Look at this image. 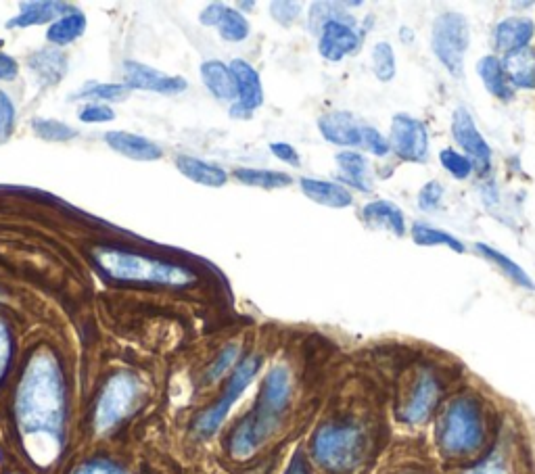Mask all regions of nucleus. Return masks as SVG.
Wrapping results in <instances>:
<instances>
[{
    "mask_svg": "<svg viewBox=\"0 0 535 474\" xmlns=\"http://www.w3.org/2000/svg\"><path fill=\"white\" fill-rule=\"evenodd\" d=\"M15 416L32 456L42 464L53 460L65 424V383L53 353L32 355L17 389Z\"/></svg>",
    "mask_w": 535,
    "mask_h": 474,
    "instance_id": "1",
    "label": "nucleus"
},
{
    "mask_svg": "<svg viewBox=\"0 0 535 474\" xmlns=\"http://www.w3.org/2000/svg\"><path fill=\"white\" fill-rule=\"evenodd\" d=\"M291 399V374L285 366H274L255 401V408L237 426L230 437V454L235 458H249L281 422Z\"/></svg>",
    "mask_w": 535,
    "mask_h": 474,
    "instance_id": "2",
    "label": "nucleus"
},
{
    "mask_svg": "<svg viewBox=\"0 0 535 474\" xmlns=\"http://www.w3.org/2000/svg\"><path fill=\"white\" fill-rule=\"evenodd\" d=\"M95 259L99 268L109 278L122 282L161 284V287H186V284L195 282V274H191L186 268L141 253L122 249H101L95 253Z\"/></svg>",
    "mask_w": 535,
    "mask_h": 474,
    "instance_id": "3",
    "label": "nucleus"
},
{
    "mask_svg": "<svg viewBox=\"0 0 535 474\" xmlns=\"http://www.w3.org/2000/svg\"><path fill=\"white\" fill-rule=\"evenodd\" d=\"M485 439V420L479 401L458 397L439 420L437 443L450 458H462L479 452Z\"/></svg>",
    "mask_w": 535,
    "mask_h": 474,
    "instance_id": "4",
    "label": "nucleus"
},
{
    "mask_svg": "<svg viewBox=\"0 0 535 474\" xmlns=\"http://www.w3.org/2000/svg\"><path fill=\"white\" fill-rule=\"evenodd\" d=\"M312 452L329 472H352L364 456V433L354 424H324L314 435Z\"/></svg>",
    "mask_w": 535,
    "mask_h": 474,
    "instance_id": "5",
    "label": "nucleus"
},
{
    "mask_svg": "<svg viewBox=\"0 0 535 474\" xmlns=\"http://www.w3.org/2000/svg\"><path fill=\"white\" fill-rule=\"evenodd\" d=\"M469 44L471 26L462 13L444 11L435 17L431 30V49L439 63L456 78H460L464 71V57L469 53Z\"/></svg>",
    "mask_w": 535,
    "mask_h": 474,
    "instance_id": "6",
    "label": "nucleus"
},
{
    "mask_svg": "<svg viewBox=\"0 0 535 474\" xmlns=\"http://www.w3.org/2000/svg\"><path fill=\"white\" fill-rule=\"evenodd\" d=\"M138 395H141V383H138L136 376L128 372L111 376L97 404V414H95L97 431L105 433L113 429L115 424H120L134 410Z\"/></svg>",
    "mask_w": 535,
    "mask_h": 474,
    "instance_id": "7",
    "label": "nucleus"
},
{
    "mask_svg": "<svg viewBox=\"0 0 535 474\" xmlns=\"http://www.w3.org/2000/svg\"><path fill=\"white\" fill-rule=\"evenodd\" d=\"M258 370H260V358H255V355H251V358H245L235 368V372H232L230 381H228V387L222 393V397L216 401V406L209 408L197 420V431H199L201 437H212L220 429L222 422L228 416V412L232 410V406L237 404V399L245 393V389L251 385V381L255 378V374H258Z\"/></svg>",
    "mask_w": 535,
    "mask_h": 474,
    "instance_id": "8",
    "label": "nucleus"
},
{
    "mask_svg": "<svg viewBox=\"0 0 535 474\" xmlns=\"http://www.w3.org/2000/svg\"><path fill=\"white\" fill-rule=\"evenodd\" d=\"M389 145L400 159L410 163H423L429 155V136L425 124L406 113L395 115L391 120Z\"/></svg>",
    "mask_w": 535,
    "mask_h": 474,
    "instance_id": "9",
    "label": "nucleus"
},
{
    "mask_svg": "<svg viewBox=\"0 0 535 474\" xmlns=\"http://www.w3.org/2000/svg\"><path fill=\"white\" fill-rule=\"evenodd\" d=\"M452 134L456 138L462 151L473 161V165L483 172L490 168L492 161V149L487 145V140L481 136L479 128L475 126L473 115L467 109H456L452 117Z\"/></svg>",
    "mask_w": 535,
    "mask_h": 474,
    "instance_id": "10",
    "label": "nucleus"
},
{
    "mask_svg": "<svg viewBox=\"0 0 535 474\" xmlns=\"http://www.w3.org/2000/svg\"><path fill=\"white\" fill-rule=\"evenodd\" d=\"M318 51L327 61H341L343 57L358 51L360 36L354 30V19H333L324 23L318 32Z\"/></svg>",
    "mask_w": 535,
    "mask_h": 474,
    "instance_id": "11",
    "label": "nucleus"
},
{
    "mask_svg": "<svg viewBox=\"0 0 535 474\" xmlns=\"http://www.w3.org/2000/svg\"><path fill=\"white\" fill-rule=\"evenodd\" d=\"M230 69H232V74H235L237 88H239V99L235 105H232L230 115L249 117L253 109L264 105V86H262L260 74L243 59L232 61Z\"/></svg>",
    "mask_w": 535,
    "mask_h": 474,
    "instance_id": "12",
    "label": "nucleus"
},
{
    "mask_svg": "<svg viewBox=\"0 0 535 474\" xmlns=\"http://www.w3.org/2000/svg\"><path fill=\"white\" fill-rule=\"evenodd\" d=\"M124 74H126V86L130 90H149V92H159V94H178L186 90L184 78L168 76L164 74V71L153 69L138 61H126Z\"/></svg>",
    "mask_w": 535,
    "mask_h": 474,
    "instance_id": "13",
    "label": "nucleus"
},
{
    "mask_svg": "<svg viewBox=\"0 0 535 474\" xmlns=\"http://www.w3.org/2000/svg\"><path fill=\"white\" fill-rule=\"evenodd\" d=\"M439 383L437 378L431 376V374H421L416 378V383L408 395V401L406 406L402 410V418L408 422V424H423L433 408L437 406L439 401Z\"/></svg>",
    "mask_w": 535,
    "mask_h": 474,
    "instance_id": "14",
    "label": "nucleus"
},
{
    "mask_svg": "<svg viewBox=\"0 0 535 474\" xmlns=\"http://www.w3.org/2000/svg\"><path fill=\"white\" fill-rule=\"evenodd\" d=\"M318 130L324 140L337 147H362V124L347 111L324 113L318 120Z\"/></svg>",
    "mask_w": 535,
    "mask_h": 474,
    "instance_id": "15",
    "label": "nucleus"
},
{
    "mask_svg": "<svg viewBox=\"0 0 535 474\" xmlns=\"http://www.w3.org/2000/svg\"><path fill=\"white\" fill-rule=\"evenodd\" d=\"M199 21L205 28H218L222 40L226 42H243L249 36V21L243 17V13L220 3L205 7L199 15Z\"/></svg>",
    "mask_w": 535,
    "mask_h": 474,
    "instance_id": "16",
    "label": "nucleus"
},
{
    "mask_svg": "<svg viewBox=\"0 0 535 474\" xmlns=\"http://www.w3.org/2000/svg\"><path fill=\"white\" fill-rule=\"evenodd\" d=\"M105 142L115 153H120L134 161H157L164 157V149L155 145L153 140L132 134V132L111 130L105 134Z\"/></svg>",
    "mask_w": 535,
    "mask_h": 474,
    "instance_id": "17",
    "label": "nucleus"
},
{
    "mask_svg": "<svg viewBox=\"0 0 535 474\" xmlns=\"http://www.w3.org/2000/svg\"><path fill=\"white\" fill-rule=\"evenodd\" d=\"M535 34V23L529 17H508L498 23L494 32L496 49L504 55L523 51Z\"/></svg>",
    "mask_w": 535,
    "mask_h": 474,
    "instance_id": "18",
    "label": "nucleus"
},
{
    "mask_svg": "<svg viewBox=\"0 0 535 474\" xmlns=\"http://www.w3.org/2000/svg\"><path fill=\"white\" fill-rule=\"evenodd\" d=\"M19 15L7 21V28H32V26H42V23H49L53 19H61L63 15L76 11L74 7H69L65 3H53V0H36V3H21L19 5Z\"/></svg>",
    "mask_w": 535,
    "mask_h": 474,
    "instance_id": "19",
    "label": "nucleus"
},
{
    "mask_svg": "<svg viewBox=\"0 0 535 474\" xmlns=\"http://www.w3.org/2000/svg\"><path fill=\"white\" fill-rule=\"evenodd\" d=\"M301 191L308 199H312L318 205L333 207V209H343L350 207L354 203L352 193L347 191L345 186L337 182H327V180H316V178H301L299 182Z\"/></svg>",
    "mask_w": 535,
    "mask_h": 474,
    "instance_id": "20",
    "label": "nucleus"
},
{
    "mask_svg": "<svg viewBox=\"0 0 535 474\" xmlns=\"http://www.w3.org/2000/svg\"><path fill=\"white\" fill-rule=\"evenodd\" d=\"M201 80L216 99L220 101L239 99L237 80L235 74H232L230 65H224L222 61H205L201 65Z\"/></svg>",
    "mask_w": 535,
    "mask_h": 474,
    "instance_id": "21",
    "label": "nucleus"
},
{
    "mask_svg": "<svg viewBox=\"0 0 535 474\" xmlns=\"http://www.w3.org/2000/svg\"><path fill=\"white\" fill-rule=\"evenodd\" d=\"M176 168L184 178H189L191 182H197V184L209 186V188H220L228 180V174L220 168V165L207 163V161L193 157V155H178Z\"/></svg>",
    "mask_w": 535,
    "mask_h": 474,
    "instance_id": "22",
    "label": "nucleus"
},
{
    "mask_svg": "<svg viewBox=\"0 0 535 474\" xmlns=\"http://www.w3.org/2000/svg\"><path fill=\"white\" fill-rule=\"evenodd\" d=\"M502 67L513 88H521V90L535 88V51L529 49V46L523 51L504 55Z\"/></svg>",
    "mask_w": 535,
    "mask_h": 474,
    "instance_id": "23",
    "label": "nucleus"
},
{
    "mask_svg": "<svg viewBox=\"0 0 535 474\" xmlns=\"http://www.w3.org/2000/svg\"><path fill=\"white\" fill-rule=\"evenodd\" d=\"M362 218L366 224L375 228H385L395 236L406 234V220L402 209L391 201H372L362 209Z\"/></svg>",
    "mask_w": 535,
    "mask_h": 474,
    "instance_id": "24",
    "label": "nucleus"
},
{
    "mask_svg": "<svg viewBox=\"0 0 535 474\" xmlns=\"http://www.w3.org/2000/svg\"><path fill=\"white\" fill-rule=\"evenodd\" d=\"M30 69L44 84H59L67 74V57L59 49H40L28 59Z\"/></svg>",
    "mask_w": 535,
    "mask_h": 474,
    "instance_id": "25",
    "label": "nucleus"
},
{
    "mask_svg": "<svg viewBox=\"0 0 535 474\" xmlns=\"http://www.w3.org/2000/svg\"><path fill=\"white\" fill-rule=\"evenodd\" d=\"M477 74H479L483 86L490 90V94H494L496 99H500V101L513 99V86H510V82L504 74L502 61L498 57L487 55V57L479 59Z\"/></svg>",
    "mask_w": 535,
    "mask_h": 474,
    "instance_id": "26",
    "label": "nucleus"
},
{
    "mask_svg": "<svg viewBox=\"0 0 535 474\" xmlns=\"http://www.w3.org/2000/svg\"><path fill=\"white\" fill-rule=\"evenodd\" d=\"M86 26H88L86 15L80 9H76L72 13L63 15L61 19L53 21L49 32H46V38H49V42H53L57 46H63V44L78 40L86 32Z\"/></svg>",
    "mask_w": 535,
    "mask_h": 474,
    "instance_id": "27",
    "label": "nucleus"
},
{
    "mask_svg": "<svg viewBox=\"0 0 535 474\" xmlns=\"http://www.w3.org/2000/svg\"><path fill=\"white\" fill-rule=\"evenodd\" d=\"M337 165L341 170V180L352 184L358 191H370L368 182V161L356 151H341L337 155Z\"/></svg>",
    "mask_w": 535,
    "mask_h": 474,
    "instance_id": "28",
    "label": "nucleus"
},
{
    "mask_svg": "<svg viewBox=\"0 0 535 474\" xmlns=\"http://www.w3.org/2000/svg\"><path fill=\"white\" fill-rule=\"evenodd\" d=\"M475 251H477L481 257H485L487 262H492L496 268H500L510 280H513L515 284H519V287H523V289H535V284H533V280L529 278V274H527L517 262H513V259H510L508 255L496 251L494 247L485 245V243H477V245H475Z\"/></svg>",
    "mask_w": 535,
    "mask_h": 474,
    "instance_id": "29",
    "label": "nucleus"
},
{
    "mask_svg": "<svg viewBox=\"0 0 535 474\" xmlns=\"http://www.w3.org/2000/svg\"><path fill=\"white\" fill-rule=\"evenodd\" d=\"M412 241L418 247H448L456 253H464V245L456 239V236L444 232V230H437L431 228L427 224H414L412 226Z\"/></svg>",
    "mask_w": 535,
    "mask_h": 474,
    "instance_id": "30",
    "label": "nucleus"
},
{
    "mask_svg": "<svg viewBox=\"0 0 535 474\" xmlns=\"http://www.w3.org/2000/svg\"><path fill=\"white\" fill-rule=\"evenodd\" d=\"M235 178L247 186H260L274 191V188H285L293 184V178L285 172L274 170H253V168H239L235 170Z\"/></svg>",
    "mask_w": 535,
    "mask_h": 474,
    "instance_id": "31",
    "label": "nucleus"
},
{
    "mask_svg": "<svg viewBox=\"0 0 535 474\" xmlns=\"http://www.w3.org/2000/svg\"><path fill=\"white\" fill-rule=\"evenodd\" d=\"M32 130L38 138L49 142H67L78 136L72 126H67L59 120H49V117H36V120H32Z\"/></svg>",
    "mask_w": 535,
    "mask_h": 474,
    "instance_id": "32",
    "label": "nucleus"
},
{
    "mask_svg": "<svg viewBox=\"0 0 535 474\" xmlns=\"http://www.w3.org/2000/svg\"><path fill=\"white\" fill-rule=\"evenodd\" d=\"M130 88L126 84H88L82 88L74 99H95L107 103H120L128 99Z\"/></svg>",
    "mask_w": 535,
    "mask_h": 474,
    "instance_id": "33",
    "label": "nucleus"
},
{
    "mask_svg": "<svg viewBox=\"0 0 535 474\" xmlns=\"http://www.w3.org/2000/svg\"><path fill=\"white\" fill-rule=\"evenodd\" d=\"M372 69L381 82H391L395 78V53L389 42H377L372 49Z\"/></svg>",
    "mask_w": 535,
    "mask_h": 474,
    "instance_id": "34",
    "label": "nucleus"
},
{
    "mask_svg": "<svg viewBox=\"0 0 535 474\" xmlns=\"http://www.w3.org/2000/svg\"><path fill=\"white\" fill-rule=\"evenodd\" d=\"M439 161L441 165H444V170L448 174H452L456 180H467L471 176V172L475 170V165L473 161L467 157V155H462L454 149H444L439 153Z\"/></svg>",
    "mask_w": 535,
    "mask_h": 474,
    "instance_id": "35",
    "label": "nucleus"
},
{
    "mask_svg": "<svg viewBox=\"0 0 535 474\" xmlns=\"http://www.w3.org/2000/svg\"><path fill=\"white\" fill-rule=\"evenodd\" d=\"M362 147L377 157H385L391 151L389 140H385V136L372 126H362Z\"/></svg>",
    "mask_w": 535,
    "mask_h": 474,
    "instance_id": "36",
    "label": "nucleus"
},
{
    "mask_svg": "<svg viewBox=\"0 0 535 474\" xmlns=\"http://www.w3.org/2000/svg\"><path fill=\"white\" fill-rule=\"evenodd\" d=\"M15 124V105L5 90H0V142H5Z\"/></svg>",
    "mask_w": 535,
    "mask_h": 474,
    "instance_id": "37",
    "label": "nucleus"
},
{
    "mask_svg": "<svg viewBox=\"0 0 535 474\" xmlns=\"http://www.w3.org/2000/svg\"><path fill=\"white\" fill-rule=\"evenodd\" d=\"M237 355H239V347H237V345H228V347L218 355V360L212 364V368H209V372H207V381H218L220 376H224L226 370H230L232 364L237 362Z\"/></svg>",
    "mask_w": 535,
    "mask_h": 474,
    "instance_id": "38",
    "label": "nucleus"
},
{
    "mask_svg": "<svg viewBox=\"0 0 535 474\" xmlns=\"http://www.w3.org/2000/svg\"><path fill=\"white\" fill-rule=\"evenodd\" d=\"M441 201H444V186H441V182L437 180H431L427 182L421 193H418V205H421L425 211H433L441 205Z\"/></svg>",
    "mask_w": 535,
    "mask_h": 474,
    "instance_id": "39",
    "label": "nucleus"
},
{
    "mask_svg": "<svg viewBox=\"0 0 535 474\" xmlns=\"http://www.w3.org/2000/svg\"><path fill=\"white\" fill-rule=\"evenodd\" d=\"M115 120V113L111 107L101 105V103H90L82 107L80 111V122L84 124H107Z\"/></svg>",
    "mask_w": 535,
    "mask_h": 474,
    "instance_id": "40",
    "label": "nucleus"
},
{
    "mask_svg": "<svg viewBox=\"0 0 535 474\" xmlns=\"http://www.w3.org/2000/svg\"><path fill=\"white\" fill-rule=\"evenodd\" d=\"M270 13L278 23H283V26H291V23L299 15V5L297 3H285V0H278V3L270 5Z\"/></svg>",
    "mask_w": 535,
    "mask_h": 474,
    "instance_id": "41",
    "label": "nucleus"
},
{
    "mask_svg": "<svg viewBox=\"0 0 535 474\" xmlns=\"http://www.w3.org/2000/svg\"><path fill=\"white\" fill-rule=\"evenodd\" d=\"M11 351H13V343H11V333L7 324L0 320V378L5 376L9 362H11Z\"/></svg>",
    "mask_w": 535,
    "mask_h": 474,
    "instance_id": "42",
    "label": "nucleus"
},
{
    "mask_svg": "<svg viewBox=\"0 0 535 474\" xmlns=\"http://www.w3.org/2000/svg\"><path fill=\"white\" fill-rule=\"evenodd\" d=\"M74 474H126L122 468H118L111 462L105 460H95V462H86L80 468L74 470Z\"/></svg>",
    "mask_w": 535,
    "mask_h": 474,
    "instance_id": "43",
    "label": "nucleus"
},
{
    "mask_svg": "<svg viewBox=\"0 0 535 474\" xmlns=\"http://www.w3.org/2000/svg\"><path fill=\"white\" fill-rule=\"evenodd\" d=\"M272 155H276L281 161L291 163V165H299V153L293 149V145L289 142H272L270 145Z\"/></svg>",
    "mask_w": 535,
    "mask_h": 474,
    "instance_id": "44",
    "label": "nucleus"
},
{
    "mask_svg": "<svg viewBox=\"0 0 535 474\" xmlns=\"http://www.w3.org/2000/svg\"><path fill=\"white\" fill-rule=\"evenodd\" d=\"M467 474H506L504 468V460L500 456H492L483 460L479 466H475L473 470H469Z\"/></svg>",
    "mask_w": 535,
    "mask_h": 474,
    "instance_id": "45",
    "label": "nucleus"
},
{
    "mask_svg": "<svg viewBox=\"0 0 535 474\" xmlns=\"http://www.w3.org/2000/svg\"><path fill=\"white\" fill-rule=\"evenodd\" d=\"M19 74V65L13 57L0 53V80H15Z\"/></svg>",
    "mask_w": 535,
    "mask_h": 474,
    "instance_id": "46",
    "label": "nucleus"
},
{
    "mask_svg": "<svg viewBox=\"0 0 535 474\" xmlns=\"http://www.w3.org/2000/svg\"><path fill=\"white\" fill-rule=\"evenodd\" d=\"M285 474H310V470H308V464H306V458L301 456V454H295Z\"/></svg>",
    "mask_w": 535,
    "mask_h": 474,
    "instance_id": "47",
    "label": "nucleus"
}]
</instances>
